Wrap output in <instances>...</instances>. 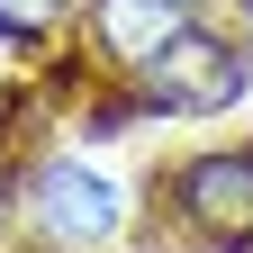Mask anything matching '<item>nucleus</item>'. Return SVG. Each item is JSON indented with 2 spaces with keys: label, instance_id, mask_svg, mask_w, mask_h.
Masks as SVG:
<instances>
[{
  "label": "nucleus",
  "instance_id": "1",
  "mask_svg": "<svg viewBox=\"0 0 253 253\" xmlns=\"http://www.w3.org/2000/svg\"><path fill=\"white\" fill-rule=\"evenodd\" d=\"M27 235H37V253H100L126 235V190L109 172L73 163V154H45L37 172H27Z\"/></svg>",
  "mask_w": 253,
  "mask_h": 253
},
{
  "label": "nucleus",
  "instance_id": "2",
  "mask_svg": "<svg viewBox=\"0 0 253 253\" xmlns=\"http://www.w3.org/2000/svg\"><path fill=\"white\" fill-rule=\"evenodd\" d=\"M172 226L199 253H253V145H208L172 163Z\"/></svg>",
  "mask_w": 253,
  "mask_h": 253
},
{
  "label": "nucleus",
  "instance_id": "3",
  "mask_svg": "<svg viewBox=\"0 0 253 253\" xmlns=\"http://www.w3.org/2000/svg\"><path fill=\"white\" fill-rule=\"evenodd\" d=\"M244 82H253V54L181 18V37L154 54L126 90H136L145 109H163V118H217V109H235V100H244Z\"/></svg>",
  "mask_w": 253,
  "mask_h": 253
},
{
  "label": "nucleus",
  "instance_id": "4",
  "mask_svg": "<svg viewBox=\"0 0 253 253\" xmlns=\"http://www.w3.org/2000/svg\"><path fill=\"white\" fill-rule=\"evenodd\" d=\"M181 0H82V27H90V54L109 63L118 82H136L154 54L181 37Z\"/></svg>",
  "mask_w": 253,
  "mask_h": 253
},
{
  "label": "nucleus",
  "instance_id": "5",
  "mask_svg": "<svg viewBox=\"0 0 253 253\" xmlns=\"http://www.w3.org/2000/svg\"><path fill=\"white\" fill-rule=\"evenodd\" d=\"M82 18V0H0V45L37 54L45 37H63V27Z\"/></svg>",
  "mask_w": 253,
  "mask_h": 253
}]
</instances>
